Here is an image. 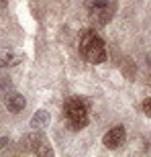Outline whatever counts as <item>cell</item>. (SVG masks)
<instances>
[{
  "mask_svg": "<svg viewBox=\"0 0 151 157\" xmlns=\"http://www.w3.org/2000/svg\"><path fill=\"white\" fill-rule=\"evenodd\" d=\"M141 108H143V112H145L147 117L151 118V98H147V100H143V104H141Z\"/></svg>",
  "mask_w": 151,
  "mask_h": 157,
  "instance_id": "10",
  "label": "cell"
},
{
  "mask_svg": "<svg viewBox=\"0 0 151 157\" xmlns=\"http://www.w3.org/2000/svg\"><path fill=\"white\" fill-rule=\"evenodd\" d=\"M65 121L70 124L72 131H82L88 124V108L80 98H68L64 106Z\"/></svg>",
  "mask_w": 151,
  "mask_h": 157,
  "instance_id": "3",
  "label": "cell"
},
{
  "mask_svg": "<svg viewBox=\"0 0 151 157\" xmlns=\"http://www.w3.org/2000/svg\"><path fill=\"white\" fill-rule=\"evenodd\" d=\"M125 139H127V131H125V127H114V128H110V131L102 137V143H104V147H108V149H116V147L122 145Z\"/></svg>",
  "mask_w": 151,
  "mask_h": 157,
  "instance_id": "5",
  "label": "cell"
},
{
  "mask_svg": "<svg viewBox=\"0 0 151 157\" xmlns=\"http://www.w3.org/2000/svg\"><path fill=\"white\" fill-rule=\"evenodd\" d=\"M80 53L88 63H102L106 59V45L94 31H86L80 41Z\"/></svg>",
  "mask_w": 151,
  "mask_h": 157,
  "instance_id": "1",
  "label": "cell"
},
{
  "mask_svg": "<svg viewBox=\"0 0 151 157\" xmlns=\"http://www.w3.org/2000/svg\"><path fill=\"white\" fill-rule=\"evenodd\" d=\"M0 4H6V0H0Z\"/></svg>",
  "mask_w": 151,
  "mask_h": 157,
  "instance_id": "11",
  "label": "cell"
},
{
  "mask_svg": "<svg viewBox=\"0 0 151 157\" xmlns=\"http://www.w3.org/2000/svg\"><path fill=\"white\" fill-rule=\"evenodd\" d=\"M23 147L27 149V151H33L37 153V155H53V149L49 147V143H47L45 135L41 133H31L27 135L23 139Z\"/></svg>",
  "mask_w": 151,
  "mask_h": 157,
  "instance_id": "4",
  "label": "cell"
},
{
  "mask_svg": "<svg viewBox=\"0 0 151 157\" xmlns=\"http://www.w3.org/2000/svg\"><path fill=\"white\" fill-rule=\"evenodd\" d=\"M8 92H12V82H10V78L0 76V98H4Z\"/></svg>",
  "mask_w": 151,
  "mask_h": 157,
  "instance_id": "9",
  "label": "cell"
},
{
  "mask_svg": "<svg viewBox=\"0 0 151 157\" xmlns=\"http://www.w3.org/2000/svg\"><path fill=\"white\" fill-rule=\"evenodd\" d=\"M51 122V117H49V112L47 110H37L31 118V127L33 128H45L47 124Z\"/></svg>",
  "mask_w": 151,
  "mask_h": 157,
  "instance_id": "8",
  "label": "cell"
},
{
  "mask_svg": "<svg viewBox=\"0 0 151 157\" xmlns=\"http://www.w3.org/2000/svg\"><path fill=\"white\" fill-rule=\"evenodd\" d=\"M25 59L23 53L18 51H10V49H0V70H6V67H14Z\"/></svg>",
  "mask_w": 151,
  "mask_h": 157,
  "instance_id": "7",
  "label": "cell"
},
{
  "mask_svg": "<svg viewBox=\"0 0 151 157\" xmlns=\"http://www.w3.org/2000/svg\"><path fill=\"white\" fill-rule=\"evenodd\" d=\"M4 104H6V108H8V112H12V114H18V112H21L25 106H27V100H25L23 94H18V92H8V94L4 96Z\"/></svg>",
  "mask_w": 151,
  "mask_h": 157,
  "instance_id": "6",
  "label": "cell"
},
{
  "mask_svg": "<svg viewBox=\"0 0 151 157\" xmlns=\"http://www.w3.org/2000/svg\"><path fill=\"white\" fill-rule=\"evenodd\" d=\"M88 17L96 27H104L112 21L116 10V0H84Z\"/></svg>",
  "mask_w": 151,
  "mask_h": 157,
  "instance_id": "2",
  "label": "cell"
}]
</instances>
